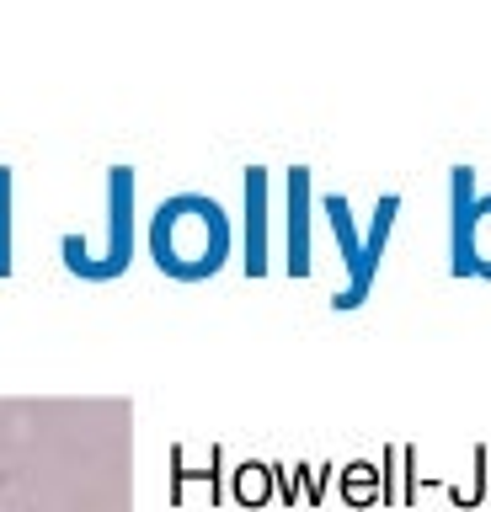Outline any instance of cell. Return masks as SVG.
<instances>
[{
	"mask_svg": "<svg viewBox=\"0 0 491 512\" xmlns=\"http://www.w3.org/2000/svg\"><path fill=\"white\" fill-rule=\"evenodd\" d=\"M145 246L155 267L177 283H203L230 262L235 251V219L209 192H171L155 203L145 224Z\"/></svg>",
	"mask_w": 491,
	"mask_h": 512,
	"instance_id": "1",
	"label": "cell"
},
{
	"mask_svg": "<svg viewBox=\"0 0 491 512\" xmlns=\"http://www.w3.org/2000/svg\"><path fill=\"white\" fill-rule=\"evenodd\" d=\"M321 214H326V224H331V235H337L342 267H347V283L331 294V304H337V310H358V304L369 299L374 278H379V262H385L395 214H401V192H379V203H374V214H369V230H358L347 192H326V198H321Z\"/></svg>",
	"mask_w": 491,
	"mask_h": 512,
	"instance_id": "2",
	"label": "cell"
},
{
	"mask_svg": "<svg viewBox=\"0 0 491 512\" xmlns=\"http://www.w3.org/2000/svg\"><path fill=\"white\" fill-rule=\"evenodd\" d=\"M449 272L491 283V192H475V171H449Z\"/></svg>",
	"mask_w": 491,
	"mask_h": 512,
	"instance_id": "3",
	"label": "cell"
},
{
	"mask_svg": "<svg viewBox=\"0 0 491 512\" xmlns=\"http://www.w3.org/2000/svg\"><path fill=\"white\" fill-rule=\"evenodd\" d=\"M134 256V171L129 166H113L107 171V235H102V251L86 256V262H70L75 278H91V283H107L129 267Z\"/></svg>",
	"mask_w": 491,
	"mask_h": 512,
	"instance_id": "4",
	"label": "cell"
},
{
	"mask_svg": "<svg viewBox=\"0 0 491 512\" xmlns=\"http://www.w3.org/2000/svg\"><path fill=\"white\" fill-rule=\"evenodd\" d=\"M283 192H289V272L305 278L310 272V166H289Z\"/></svg>",
	"mask_w": 491,
	"mask_h": 512,
	"instance_id": "5",
	"label": "cell"
},
{
	"mask_svg": "<svg viewBox=\"0 0 491 512\" xmlns=\"http://www.w3.org/2000/svg\"><path fill=\"white\" fill-rule=\"evenodd\" d=\"M241 198H246V272L262 278L267 272V171L262 166H246Z\"/></svg>",
	"mask_w": 491,
	"mask_h": 512,
	"instance_id": "6",
	"label": "cell"
},
{
	"mask_svg": "<svg viewBox=\"0 0 491 512\" xmlns=\"http://www.w3.org/2000/svg\"><path fill=\"white\" fill-rule=\"evenodd\" d=\"M267 491H273V464H241L235 470V496H241L246 507H257V502H267Z\"/></svg>",
	"mask_w": 491,
	"mask_h": 512,
	"instance_id": "7",
	"label": "cell"
},
{
	"mask_svg": "<svg viewBox=\"0 0 491 512\" xmlns=\"http://www.w3.org/2000/svg\"><path fill=\"white\" fill-rule=\"evenodd\" d=\"M342 491H347V502H374V496H379V464L353 459L342 470Z\"/></svg>",
	"mask_w": 491,
	"mask_h": 512,
	"instance_id": "8",
	"label": "cell"
},
{
	"mask_svg": "<svg viewBox=\"0 0 491 512\" xmlns=\"http://www.w3.org/2000/svg\"><path fill=\"white\" fill-rule=\"evenodd\" d=\"M0 272H11V171L0 166Z\"/></svg>",
	"mask_w": 491,
	"mask_h": 512,
	"instance_id": "9",
	"label": "cell"
}]
</instances>
